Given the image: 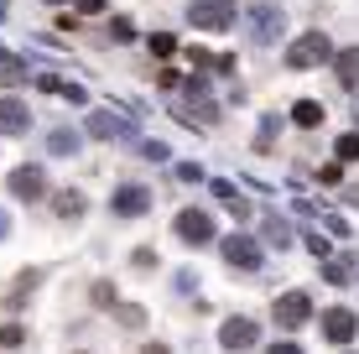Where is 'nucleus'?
I'll use <instances>...</instances> for the list:
<instances>
[{
    "mask_svg": "<svg viewBox=\"0 0 359 354\" xmlns=\"http://www.w3.org/2000/svg\"><path fill=\"white\" fill-rule=\"evenodd\" d=\"M323 63H333L328 32H302L292 42V53H287V68H323Z\"/></svg>",
    "mask_w": 359,
    "mask_h": 354,
    "instance_id": "f257e3e1",
    "label": "nucleus"
},
{
    "mask_svg": "<svg viewBox=\"0 0 359 354\" xmlns=\"http://www.w3.org/2000/svg\"><path fill=\"white\" fill-rule=\"evenodd\" d=\"M234 11H240L234 0H193L188 21H193L198 32H229L234 27Z\"/></svg>",
    "mask_w": 359,
    "mask_h": 354,
    "instance_id": "f03ea898",
    "label": "nucleus"
},
{
    "mask_svg": "<svg viewBox=\"0 0 359 354\" xmlns=\"http://www.w3.org/2000/svg\"><path fill=\"white\" fill-rule=\"evenodd\" d=\"M109 214H115V219H141V214H151V188H141V182L115 188V193H109Z\"/></svg>",
    "mask_w": 359,
    "mask_h": 354,
    "instance_id": "7ed1b4c3",
    "label": "nucleus"
},
{
    "mask_svg": "<svg viewBox=\"0 0 359 354\" xmlns=\"http://www.w3.org/2000/svg\"><path fill=\"white\" fill-rule=\"evenodd\" d=\"M214 235L219 229H214V214L208 209H182L177 214V240L182 245H214Z\"/></svg>",
    "mask_w": 359,
    "mask_h": 354,
    "instance_id": "20e7f679",
    "label": "nucleus"
},
{
    "mask_svg": "<svg viewBox=\"0 0 359 354\" xmlns=\"http://www.w3.org/2000/svg\"><path fill=\"white\" fill-rule=\"evenodd\" d=\"M219 250H224V261L234 266V271H261V245H255L250 235H224Z\"/></svg>",
    "mask_w": 359,
    "mask_h": 354,
    "instance_id": "39448f33",
    "label": "nucleus"
},
{
    "mask_svg": "<svg viewBox=\"0 0 359 354\" xmlns=\"http://www.w3.org/2000/svg\"><path fill=\"white\" fill-rule=\"evenodd\" d=\"M271 318H276V328H302L307 318H313V302H307V292H287V297H276V308H271Z\"/></svg>",
    "mask_w": 359,
    "mask_h": 354,
    "instance_id": "423d86ee",
    "label": "nucleus"
},
{
    "mask_svg": "<svg viewBox=\"0 0 359 354\" xmlns=\"http://www.w3.org/2000/svg\"><path fill=\"white\" fill-rule=\"evenodd\" d=\"M255 339H261L255 318H224V323H219V344H224L229 354H245V349H255Z\"/></svg>",
    "mask_w": 359,
    "mask_h": 354,
    "instance_id": "0eeeda50",
    "label": "nucleus"
},
{
    "mask_svg": "<svg viewBox=\"0 0 359 354\" xmlns=\"http://www.w3.org/2000/svg\"><path fill=\"white\" fill-rule=\"evenodd\" d=\"M32 130V104L16 94H0V136H27Z\"/></svg>",
    "mask_w": 359,
    "mask_h": 354,
    "instance_id": "6e6552de",
    "label": "nucleus"
},
{
    "mask_svg": "<svg viewBox=\"0 0 359 354\" xmlns=\"http://www.w3.org/2000/svg\"><path fill=\"white\" fill-rule=\"evenodd\" d=\"M11 193H16L21 203L47 198V172H42V167H16V172H11Z\"/></svg>",
    "mask_w": 359,
    "mask_h": 354,
    "instance_id": "1a4fd4ad",
    "label": "nucleus"
},
{
    "mask_svg": "<svg viewBox=\"0 0 359 354\" xmlns=\"http://www.w3.org/2000/svg\"><path fill=\"white\" fill-rule=\"evenodd\" d=\"M354 334H359V318L349 308H328L323 313V339L328 344H354Z\"/></svg>",
    "mask_w": 359,
    "mask_h": 354,
    "instance_id": "9d476101",
    "label": "nucleus"
},
{
    "mask_svg": "<svg viewBox=\"0 0 359 354\" xmlns=\"http://www.w3.org/2000/svg\"><path fill=\"white\" fill-rule=\"evenodd\" d=\"M281 21H287V11H276L271 0H261V6L250 11V32H255V42H276V36H281Z\"/></svg>",
    "mask_w": 359,
    "mask_h": 354,
    "instance_id": "9b49d317",
    "label": "nucleus"
},
{
    "mask_svg": "<svg viewBox=\"0 0 359 354\" xmlns=\"http://www.w3.org/2000/svg\"><path fill=\"white\" fill-rule=\"evenodd\" d=\"M83 130H89V136H104V141H115V136H130V125L120 115H109V109H94L89 120H83Z\"/></svg>",
    "mask_w": 359,
    "mask_h": 354,
    "instance_id": "f8f14e48",
    "label": "nucleus"
},
{
    "mask_svg": "<svg viewBox=\"0 0 359 354\" xmlns=\"http://www.w3.org/2000/svg\"><path fill=\"white\" fill-rule=\"evenodd\" d=\"M53 214L57 219H83L89 214V198H83L79 188H63V193H53Z\"/></svg>",
    "mask_w": 359,
    "mask_h": 354,
    "instance_id": "ddd939ff",
    "label": "nucleus"
},
{
    "mask_svg": "<svg viewBox=\"0 0 359 354\" xmlns=\"http://www.w3.org/2000/svg\"><path fill=\"white\" fill-rule=\"evenodd\" d=\"M333 68H339V83L344 89H359V47H333Z\"/></svg>",
    "mask_w": 359,
    "mask_h": 354,
    "instance_id": "4468645a",
    "label": "nucleus"
},
{
    "mask_svg": "<svg viewBox=\"0 0 359 354\" xmlns=\"http://www.w3.org/2000/svg\"><path fill=\"white\" fill-rule=\"evenodd\" d=\"M36 282H42V271H36V266H32V271H21V276H16V287L6 292V308H11V313H21V308H27V292H32Z\"/></svg>",
    "mask_w": 359,
    "mask_h": 354,
    "instance_id": "2eb2a0df",
    "label": "nucleus"
},
{
    "mask_svg": "<svg viewBox=\"0 0 359 354\" xmlns=\"http://www.w3.org/2000/svg\"><path fill=\"white\" fill-rule=\"evenodd\" d=\"M36 89H47V94H57V100H73V104H79V100H83V89H79V83H68V79H57V73H36Z\"/></svg>",
    "mask_w": 359,
    "mask_h": 354,
    "instance_id": "dca6fc26",
    "label": "nucleus"
},
{
    "mask_svg": "<svg viewBox=\"0 0 359 354\" xmlns=\"http://www.w3.org/2000/svg\"><path fill=\"white\" fill-rule=\"evenodd\" d=\"M292 125L318 130V125H323V104H318V100H297V104H292Z\"/></svg>",
    "mask_w": 359,
    "mask_h": 354,
    "instance_id": "f3484780",
    "label": "nucleus"
},
{
    "mask_svg": "<svg viewBox=\"0 0 359 354\" xmlns=\"http://www.w3.org/2000/svg\"><path fill=\"white\" fill-rule=\"evenodd\" d=\"M214 193H219V203H224L234 219H250V198H245V193H234L229 182H219V177H214Z\"/></svg>",
    "mask_w": 359,
    "mask_h": 354,
    "instance_id": "a211bd4d",
    "label": "nucleus"
},
{
    "mask_svg": "<svg viewBox=\"0 0 359 354\" xmlns=\"http://www.w3.org/2000/svg\"><path fill=\"white\" fill-rule=\"evenodd\" d=\"M89 302H94L99 313H115V302H120V287H115V282H104V276H99V282L89 287Z\"/></svg>",
    "mask_w": 359,
    "mask_h": 354,
    "instance_id": "6ab92c4d",
    "label": "nucleus"
},
{
    "mask_svg": "<svg viewBox=\"0 0 359 354\" xmlns=\"http://www.w3.org/2000/svg\"><path fill=\"white\" fill-rule=\"evenodd\" d=\"M27 344V328L21 323H0V349H21Z\"/></svg>",
    "mask_w": 359,
    "mask_h": 354,
    "instance_id": "aec40b11",
    "label": "nucleus"
},
{
    "mask_svg": "<svg viewBox=\"0 0 359 354\" xmlns=\"http://www.w3.org/2000/svg\"><path fill=\"white\" fill-rule=\"evenodd\" d=\"M115 313H120V323H126V328H141L146 323V308H135V302H115Z\"/></svg>",
    "mask_w": 359,
    "mask_h": 354,
    "instance_id": "412c9836",
    "label": "nucleus"
},
{
    "mask_svg": "<svg viewBox=\"0 0 359 354\" xmlns=\"http://www.w3.org/2000/svg\"><path fill=\"white\" fill-rule=\"evenodd\" d=\"M151 53H156V57H177V36H167V32H151Z\"/></svg>",
    "mask_w": 359,
    "mask_h": 354,
    "instance_id": "4be33fe9",
    "label": "nucleus"
},
{
    "mask_svg": "<svg viewBox=\"0 0 359 354\" xmlns=\"http://www.w3.org/2000/svg\"><path fill=\"white\" fill-rule=\"evenodd\" d=\"M47 146H53L57 156H68L73 146H79V136H73V130H53V141H47Z\"/></svg>",
    "mask_w": 359,
    "mask_h": 354,
    "instance_id": "5701e85b",
    "label": "nucleus"
},
{
    "mask_svg": "<svg viewBox=\"0 0 359 354\" xmlns=\"http://www.w3.org/2000/svg\"><path fill=\"white\" fill-rule=\"evenodd\" d=\"M339 162H359V136H339Z\"/></svg>",
    "mask_w": 359,
    "mask_h": 354,
    "instance_id": "b1692460",
    "label": "nucleus"
},
{
    "mask_svg": "<svg viewBox=\"0 0 359 354\" xmlns=\"http://www.w3.org/2000/svg\"><path fill=\"white\" fill-rule=\"evenodd\" d=\"M266 240H271V245H292V229L281 224V219H271V224H266Z\"/></svg>",
    "mask_w": 359,
    "mask_h": 354,
    "instance_id": "393cba45",
    "label": "nucleus"
},
{
    "mask_svg": "<svg viewBox=\"0 0 359 354\" xmlns=\"http://www.w3.org/2000/svg\"><path fill=\"white\" fill-rule=\"evenodd\" d=\"M323 276H328L333 287H344V282H349L354 271H349V266H344V261H328V266H323Z\"/></svg>",
    "mask_w": 359,
    "mask_h": 354,
    "instance_id": "a878e982",
    "label": "nucleus"
},
{
    "mask_svg": "<svg viewBox=\"0 0 359 354\" xmlns=\"http://www.w3.org/2000/svg\"><path fill=\"white\" fill-rule=\"evenodd\" d=\"M307 250H313V255H318V261H333V245H328V240H323V235H307Z\"/></svg>",
    "mask_w": 359,
    "mask_h": 354,
    "instance_id": "bb28decb",
    "label": "nucleus"
},
{
    "mask_svg": "<svg viewBox=\"0 0 359 354\" xmlns=\"http://www.w3.org/2000/svg\"><path fill=\"white\" fill-rule=\"evenodd\" d=\"M318 182H323V188H339V182H344V167H339V162H328L323 172H318Z\"/></svg>",
    "mask_w": 359,
    "mask_h": 354,
    "instance_id": "cd10ccee",
    "label": "nucleus"
},
{
    "mask_svg": "<svg viewBox=\"0 0 359 354\" xmlns=\"http://www.w3.org/2000/svg\"><path fill=\"white\" fill-rule=\"evenodd\" d=\"M198 177H203V167H198V162H177V182H198Z\"/></svg>",
    "mask_w": 359,
    "mask_h": 354,
    "instance_id": "c85d7f7f",
    "label": "nucleus"
},
{
    "mask_svg": "<svg viewBox=\"0 0 359 354\" xmlns=\"http://www.w3.org/2000/svg\"><path fill=\"white\" fill-rule=\"evenodd\" d=\"M130 261H135V271H151V266H156V250H146V245H141V250L130 255Z\"/></svg>",
    "mask_w": 359,
    "mask_h": 354,
    "instance_id": "c756f323",
    "label": "nucleus"
},
{
    "mask_svg": "<svg viewBox=\"0 0 359 354\" xmlns=\"http://www.w3.org/2000/svg\"><path fill=\"white\" fill-rule=\"evenodd\" d=\"M79 11H83V16H99V11H104V0H79Z\"/></svg>",
    "mask_w": 359,
    "mask_h": 354,
    "instance_id": "7c9ffc66",
    "label": "nucleus"
},
{
    "mask_svg": "<svg viewBox=\"0 0 359 354\" xmlns=\"http://www.w3.org/2000/svg\"><path fill=\"white\" fill-rule=\"evenodd\" d=\"M271 354H302V344H271Z\"/></svg>",
    "mask_w": 359,
    "mask_h": 354,
    "instance_id": "2f4dec72",
    "label": "nucleus"
},
{
    "mask_svg": "<svg viewBox=\"0 0 359 354\" xmlns=\"http://www.w3.org/2000/svg\"><path fill=\"white\" fill-rule=\"evenodd\" d=\"M141 354H172V349H167V344H146Z\"/></svg>",
    "mask_w": 359,
    "mask_h": 354,
    "instance_id": "473e14b6",
    "label": "nucleus"
},
{
    "mask_svg": "<svg viewBox=\"0 0 359 354\" xmlns=\"http://www.w3.org/2000/svg\"><path fill=\"white\" fill-rule=\"evenodd\" d=\"M11 235V224H6V214H0V240H6Z\"/></svg>",
    "mask_w": 359,
    "mask_h": 354,
    "instance_id": "72a5a7b5",
    "label": "nucleus"
},
{
    "mask_svg": "<svg viewBox=\"0 0 359 354\" xmlns=\"http://www.w3.org/2000/svg\"><path fill=\"white\" fill-rule=\"evenodd\" d=\"M0 21H6V0H0Z\"/></svg>",
    "mask_w": 359,
    "mask_h": 354,
    "instance_id": "f704fd0d",
    "label": "nucleus"
},
{
    "mask_svg": "<svg viewBox=\"0 0 359 354\" xmlns=\"http://www.w3.org/2000/svg\"><path fill=\"white\" fill-rule=\"evenodd\" d=\"M53 6H63V0H53Z\"/></svg>",
    "mask_w": 359,
    "mask_h": 354,
    "instance_id": "c9c22d12",
    "label": "nucleus"
},
{
    "mask_svg": "<svg viewBox=\"0 0 359 354\" xmlns=\"http://www.w3.org/2000/svg\"><path fill=\"white\" fill-rule=\"evenodd\" d=\"M79 354H89V349H79Z\"/></svg>",
    "mask_w": 359,
    "mask_h": 354,
    "instance_id": "e433bc0d",
    "label": "nucleus"
}]
</instances>
